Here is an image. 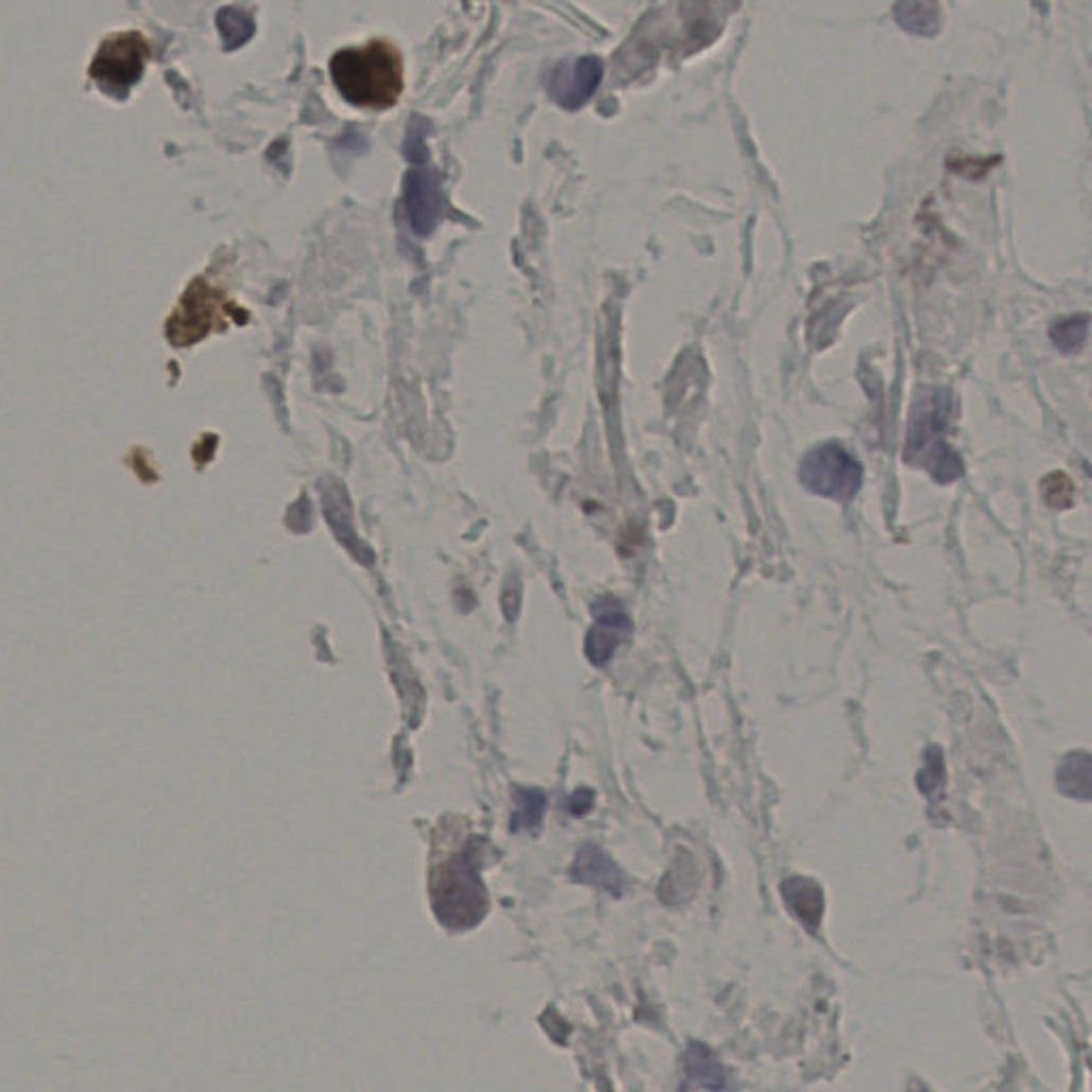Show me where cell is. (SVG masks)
Listing matches in <instances>:
<instances>
[{
    "mask_svg": "<svg viewBox=\"0 0 1092 1092\" xmlns=\"http://www.w3.org/2000/svg\"><path fill=\"white\" fill-rule=\"evenodd\" d=\"M340 94L359 107H393L404 92V60L399 50L382 39L361 48H344L329 62Z\"/></svg>",
    "mask_w": 1092,
    "mask_h": 1092,
    "instance_id": "1",
    "label": "cell"
},
{
    "mask_svg": "<svg viewBox=\"0 0 1092 1092\" xmlns=\"http://www.w3.org/2000/svg\"><path fill=\"white\" fill-rule=\"evenodd\" d=\"M952 399L946 391L932 389L917 395L905 442V461L926 472L937 483H954L963 477L965 467L956 450L948 444Z\"/></svg>",
    "mask_w": 1092,
    "mask_h": 1092,
    "instance_id": "2",
    "label": "cell"
},
{
    "mask_svg": "<svg viewBox=\"0 0 1092 1092\" xmlns=\"http://www.w3.org/2000/svg\"><path fill=\"white\" fill-rule=\"evenodd\" d=\"M860 461L839 442H826L809 450L801 463L799 479L816 496L849 502L862 487Z\"/></svg>",
    "mask_w": 1092,
    "mask_h": 1092,
    "instance_id": "3",
    "label": "cell"
},
{
    "mask_svg": "<svg viewBox=\"0 0 1092 1092\" xmlns=\"http://www.w3.org/2000/svg\"><path fill=\"white\" fill-rule=\"evenodd\" d=\"M604 65L595 56H583L574 62H561L551 71L549 92L566 109H578L597 90Z\"/></svg>",
    "mask_w": 1092,
    "mask_h": 1092,
    "instance_id": "4",
    "label": "cell"
},
{
    "mask_svg": "<svg viewBox=\"0 0 1092 1092\" xmlns=\"http://www.w3.org/2000/svg\"><path fill=\"white\" fill-rule=\"evenodd\" d=\"M440 178L431 169H412L404 180V205L412 229L429 235L442 216Z\"/></svg>",
    "mask_w": 1092,
    "mask_h": 1092,
    "instance_id": "5",
    "label": "cell"
},
{
    "mask_svg": "<svg viewBox=\"0 0 1092 1092\" xmlns=\"http://www.w3.org/2000/svg\"><path fill=\"white\" fill-rule=\"evenodd\" d=\"M595 606V626L587 634L585 651L595 666H602L612 658L621 641L632 632V621L614 599H606V606Z\"/></svg>",
    "mask_w": 1092,
    "mask_h": 1092,
    "instance_id": "6",
    "label": "cell"
},
{
    "mask_svg": "<svg viewBox=\"0 0 1092 1092\" xmlns=\"http://www.w3.org/2000/svg\"><path fill=\"white\" fill-rule=\"evenodd\" d=\"M782 894H784V900L788 902V907L792 909V913L809 930H816L822 919V911H824L822 888L813 879L792 877V879L784 881Z\"/></svg>",
    "mask_w": 1092,
    "mask_h": 1092,
    "instance_id": "7",
    "label": "cell"
},
{
    "mask_svg": "<svg viewBox=\"0 0 1092 1092\" xmlns=\"http://www.w3.org/2000/svg\"><path fill=\"white\" fill-rule=\"evenodd\" d=\"M574 877L587 883H595L612 894H619L623 883L619 869L595 847H587L578 854L574 864Z\"/></svg>",
    "mask_w": 1092,
    "mask_h": 1092,
    "instance_id": "8",
    "label": "cell"
},
{
    "mask_svg": "<svg viewBox=\"0 0 1092 1092\" xmlns=\"http://www.w3.org/2000/svg\"><path fill=\"white\" fill-rule=\"evenodd\" d=\"M1056 786L1071 799H1090V755L1086 751H1075L1062 757L1056 770Z\"/></svg>",
    "mask_w": 1092,
    "mask_h": 1092,
    "instance_id": "9",
    "label": "cell"
},
{
    "mask_svg": "<svg viewBox=\"0 0 1092 1092\" xmlns=\"http://www.w3.org/2000/svg\"><path fill=\"white\" fill-rule=\"evenodd\" d=\"M894 18L900 29L917 37H932L942 29V7L932 3H900L894 7Z\"/></svg>",
    "mask_w": 1092,
    "mask_h": 1092,
    "instance_id": "10",
    "label": "cell"
},
{
    "mask_svg": "<svg viewBox=\"0 0 1092 1092\" xmlns=\"http://www.w3.org/2000/svg\"><path fill=\"white\" fill-rule=\"evenodd\" d=\"M687 1071H690V1075L698 1084H702L706 1088H713V1090H719L723 1086V1079H726L721 1064L717 1062V1058L704 1045H692L690 1048Z\"/></svg>",
    "mask_w": 1092,
    "mask_h": 1092,
    "instance_id": "11",
    "label": "cell"
},
{
    "mask_svg": "<svg viewBox=\"0 0 1092 1092\" xmlns=\"http://www.w3.org/2000/svg\"><path fill=\"white\" fill-rule=\"evenodd\" d=\"M1050 338L1054 346L1062 353H1077L1084 348L1088 338V317H1071L1064 321H1058L1050 329Z\"/></svg>",
    "mask_w": 1092,
    "mask_h": 1092,
    "instance_id": "12",
    "label": "cell"
},
{
    "mask_svg": "<svg viewBox=\"0 0 1092 1092\" xmlns=\"http://www.w3.org/2000/svg\"><path fill=\"white\" fill-rule=\"evenodd\" d=\"M517 799V811H515V818H513V830L519 833V830H534L542 816H544V809H547V799L542 792L538 790H517L515 794Z\"/></svg>",
    "mask_w": 1092,
    "mask_h": 1092,
    "instance_id": "13",
    "label": "cell"
},
{
    "mask_svg": "<svg viewBox=\"0 0 1092 1092\" xmlns=\"http://www.w3.org/2000/svg\"><path fill=\"white\" fill-rule=\"evenodd\" d=\"M325 496V513L329 517V523L334 527V532L338 534V538L342 542H346L355 553H357V536L353 534L351 530V515H348V504H346V498H344V491L336 494V489H325L323 491Z\"/></svg>",
    "mask_w": 1092,
    "mask_h": 1092,
    "instance_id": "14",
    "label": "cell"
},
{
    "mask_svg": "<svg viewBox=\"0 0 1092 1092\" xmlns=\"http://www.w3.org/2000/svg\"><path fill=\"white\" fill-rule=\"evenodd\" d=\"M218 26L227 39V48H231V50L246 43L254 33V22H252L250 14H246L244 10H237V7L222 10L218 16Z\"/></svg>",
    "mask_w": 1092,
    "mask_h": 1092,
    "instance_id": "15",
    "label": "cell"
},
{
    "mask_svg": "<svg viewBox=\"0 0 1092 1092\" xmlns=\"http://www.w3.org/2000/svg\"><path fill=\"white\" fill-rule=\"evenodd\" d=\"M1041 491L1052 508H1069L1073 502V485L1069 477L1062 472H1052L1050 477H1045L1041 483Z\"/></svg>",
    "mask_w": 1092,
    "mask_h": 1092,
    "instance_id": "16",
    "label": "cell"
},
{
    "mask_svg": "<svg viewBox=\"0 0 1092 1092\" xmlns=\"http://www.w3.org/2000/svg\"><path fill=\"white\" fill-rule=\"evenodd\" d=\"M431 124L420 118V115H414L410 126H408V132H406V141H404V154L406 159L412 161V163H423L427 159V147H425V135L429 132Z\"/></svg>",
    "mask_w": 1092,
    "mask_h": 1092,
    "instance_id": "17",
    "label": "cell"
},
{
    "mask_svg": "<svg viewBox=\"0 0 1092 1092\" xmlns=\"http://www.w3.org/2000/svg\"><path fill=\"white\" fill-rule=\"evenodd\" d=\"M942 770H944V762H942V751L937 747H930L928 753H926V768L919 772V790L926 794V796H932L934 792L939 790V776H942Z\"/></svg>",
    "mask_w": 1092,
    "mask_h": 1092,
    "instance_id": "18",
    "label": "cell"
},
{
    "mask_svg": "<svg viewBox=\"0 0 1092 1092\" xmlns=\"http://www.w3.org/2000/svg\"><path fill=\"white\" fill-rule=\"evenodd\" d=\"M591 801H593L591 792H585V790H583V792H576V794L572 796V801H570V811H574L576 816H583L585 811H589Z\"/></svg>",
    "mask_w": 1092,
    "mask_h": 1092,
    "instance_id": "19",
    "label": "cell"
}]
</instances>
